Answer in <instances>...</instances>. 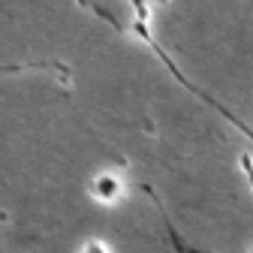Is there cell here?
I'll use <instances>...</instances> for the list:
<instances>
[{"mask_svg": "<svg viewBox=\"0 0 253 253\" xmlns=\"http://www.w3.org/2000/svg\"><path fill=\"white\" fill-rule=\"evenodd\" d=\"M76 253H112L109 247H106V241H100V238H87Z\"/></svg>", "mask_w": 253, "mask_h": 253, "instance_id": "277c9868", "label": "cell"}, {"mask_svg": "<svg viewBox=\"0 0 253 253\" xmlns=\"http://www.w3.org/2000/svg\"><path fill=\"white\" fill-rule=\"evenodd\" d=\"M148 3H151V9H154V6H166L169 0H148Z\"/></svg>", "mask_w": 253, "mask_h": 253, "instance_id": "5b68a950", "label": "cell"}, {"mask_svg": "<svg viewBox=\"0 0 253 253\" xmlns=\"http://www.w3.org/2000/svg\"><path fill=\"white\" fill-rule=\"evenodd\" d=\"M87 193H90L93 202H100V205H115L124 196V178L115 175V172H100V175H93V181L87 184Z\"/></svg>", "mask_w": 253, "mask_h": 253, "instance_id": "6da1fadb", "label": "cell"}, {"mask_svg": "<svg viewBox=\"0 0 253 253\" xmlns=\"http://www.w3.org/2000/svg\"><path fill=\"white\" fill-rule=\"evenodd\" d=\"M130 6H133V15H136V21H142V24H151V3L148 0H130Z\"/></svg>", "mask_w": 253, "mask_h": 253, "instance_id": "7a4b0ae2", "label": "cell"}, {"mask_svg": "<svg viewBox=\"0 0 253 253\" xmlns=\"http://www.w3.org/2000/svg\"><path fill=\"white\" fill-rule=\"evenodd\" d=\"M79 6H90V0H79Z\"/></svg>", "mask_w": 253, "mask_h": 253, "instance_id": "8992f818", "label": "cell"}, {"mask_svg": "<svg viewBox=\"0 0 253 253\" xmlns=\"http://www.w3.org/2000/svg\"><path fill=\"white\" fill-rule=\"evenodd\" d=\"M238 166H241V172H244V178H247V184L253 190V154L250 151H241L238 154Z\"/></svg>", "mask_w": 253, "mask_h": 253, "instance_id": "3957f363", "label": "cell"}, {"mask_svg": "<svg viewBox=\"0 0 253 253\" xmlns=\"http://www.w3.org/2000/svg\"><path fill=\"white\" fill-rule=\"evenodd\" d=\"M247 253H253V247H250V250H247Z\"/></svg>", "mask_w": 253, "mask_h": 253, "instance_id": "52a82bcc", "label": "cell"}]
</instances>
